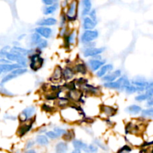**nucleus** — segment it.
<instances>
[{
    "label": "nucleus",
    "instance_id": "obj_1",
    "mask_svg": "<svg viewBox=\"0 0 153 153\" xmlns=\"http://www.w3.org/2000/svg\"><path fill=\"white\" fill-rule=\"evenodd\" d=\"M99 33L96 30H86L81 37V41L83 43H91L98 37Z\"/></svg>",
    "mask_w": 153,
    "mask_h": 153
},
{
    "label": "nucleus",
    "instance_id": "obj_2",
    "mask_svg": "<svg viewBox=\"0 0 153 153\" xmlns=\"http://www.w3.org/2000/svg\"><path fill=\"white\" fill-rule=\"evenodd\" d=\"M31 63H30V67L33 71H37L42 67L43 64V58H41L39 55L35 54L32 55L30 57Z\"/></svg>",
    "mask_w": 153,
    "mask_h": 153
},
{
    "label": "nucleus",
    "instance_id": "obj_3",
    "mask_svg": "<svg viewBox=\"0 0 153 153\" xmlns=\"http://www.w3.org/2000/svg\"><path fill=\"white\" fill-rule=\"evenodd\" d=\"M5 58L10 61H16L17 64H19L21 66L26 65V58L23 55L9 52L7 53Z\"/></svg>",
    "mask_w": 153,
    "mask_h": 153
},
{
    "label": "nucleus",
    "instance_id": "obj_4",
    "mask_svg": "<svg viewBox=\"0 0 153 153\" xmlns=\"http://www.w3.org/2000/svg\"><path fill=\"white\" fill-rule=\"evenodd\" d=\"M34 112H35V108L34 106H30V107L26 108L20 114L19 119L22 122H25V121L28 120L30 117H31L34 115Z\"/></svg>",
    "mask_w": 153,
    "mask_h": 153
},
{
    "label": "nucleus",
    "instance_id": "obj_5",
    "mask_svg": "<svg viewBox=\"0 0 153 153\" xmlns=\"http://www.w3.org/2000/svg\"><path fill=\"white\" fill-rule=\"evenodd\" d=\"M76 13H77V1H73L69 5L67 17L70 20H74L76 19Z\"/></svg>",
    "mask_w": 153,
    "mask_h": 153
},
{
    "label": "nucleus",
    "instance_id": "obj_6",
    "mask_svg": "<svg viewBox=\"0 0 153 153\" xmlns=\"http://www.w3.org/2000/svg\"><path fill=\"white\" fill-rule=\"evenodd\" d=\"M35 31L36 33H37V34H40L42 37H45V38H49L52 34V29L46 26L37 27V28H35Z\"/></svg>",
    "mask_w": 153,
    "mask_h": 153
},
{
    "label": "nucleus",
    "instance_id": "obj_7",
    "mask_svg": "<svg viewBox=\"0 0 153 153\" xmlns=\"http://www.w3.org/2000/svg\"><path fill=\"white\" fill-rule=\"evenodd\" d=\"M105 48H90L86 49L84 52V56L85 57H91V56H97L100 54L102 53L105 50Z\"/></svg>",
    "mask_w": 153,
    "mask_h": 153
},
{
    "label": "nucleus",
    "instance_id": "obj_8",
    "mask_svg": "<svg viewBox=\"0 0 153 153\" xmlns=\"http://www.w3.org/2000/svg\"><path fill=\"white\" fill-rule=\"evenodd\" d=\"M97 23V20L92 19L90 16H86L83 21V28L85 30H92L95 28Z\"/></svg>",
    "mask_w": 153,
    "mask_h": 153
},
{
    "label": "nucleus",
    "instance_id": "obj_9",
    "mask_svg": "<svg viewBox=\"0 0 153 153\" xmlns=\"http://www.w3.org/2000/svg\"><path fill=\"white\" fill-rule=\"evenodd\" d=\"M22 67V66L19 64H0V70L1 73H9L11 72L14 69Z\"/></svg>",
    "mask_w": 153,
    "mask_h": 153
},
{
    "label": "nucleus",
    "instance_id": "obj_10",
    "mask_svg": "<svg viewBox=\"0 0 153 153\" xmlns=\"http://www.w3.org/2000/svg\"><path fill=\"white\" fill-rule=\"evenodd\" d=\"M121 76V71L120 70H115L109 74L105 75V76H103L102 80L105 82H113L115 79L119 78Z\"/></svg>",
    "mask_w": 153,
    "mask_h": 153
},
{
    "label": "nucleus",
    "instance_id": "obj_11",
    "mask_svg": "<svg viewBox=\"0 0 153 153\" xmlns=\"http://www.w3.org/2000/svg\"><path fill=\"white\" fill-rule=\"evenodd\" d=\"M82 15L83 16H86L90 11L91 10V7H92V2L91 0H82Z\"/></svg>",
    "mask_w": 153,
    "mask_h": 153
},
{
    "label": "nucleus",
    "instance_id": "obj_12",
    "mask_svg": "<svg viewBox=\"0 0 153 153\" xmlns=\"http://www.w3.org/2000/svg\"><path fill=\"white\" fill-rule=\"evenodd\" d=\"M104 86L107 88H111V89H120L122 87V78L118 79L117 81L107 82L104 84Z\"/></svg>",
    "mask_w": 153,
    "mask_h": 153
},
{
    "label": "nucleus",
    "instance_id": "obj_13",
    "mask_svg": "<svg viewBox=\"0 0 153 153\" xmlns=\"http://www.w3.org/2000/svg\"><path fill=\"white\" fill-rule=\"evenodd\" d=\"M114 67L112 64H106V65L102 66L101 68L100 69L98 72H97V75L98 77L102 78L105 76V75L107 74L108 72H110L111 70H113Z\"/></svg>",
    "mask_w": 153,
    "mask_h": 153
},
{
    "label": "nucleus",
    "instance_id": "obj_14",
    "mask_svg": "<svg viewBox=\"0 0 153 153\" xmlns=\"http://www.w3.org/2000/svg\"><path fill=\"white\" fill-rule=\"evenodd\" d=\"M104 64V61H102L100 60L92 59L89 61V66L92 71H96V70H99Z\"/></svg>",
    "mask_w": 153,
    "mask_h": 153
},
{
    "label": "nucleus",
    "instance_id": "obj_15",
    "mask_svg": "<svg viewBox=\"0 0 153 153\" xmlns=\"http://www.w3.org/2000/svg\"><path fill=\"white\" fill-rule=\"evenodd\" d=\"M57 23V20L53 17H49L46 19H43L37 22V24L41 26H49V25H54Z\"/></svg>",
    "mask_w": 153,
    "mask_h": 153
},
{
    "label": "nucleus",
    "instance_id": "obj_16",
    "mask_svg": "<svg viewBox=\"0 0 153 153\" xmlns=\"http://www.w3.org/2000/svg\"><path fill=\"white\" fill-rule=\"evenodd\" d=\"M10 52H13V53L19 54V55H23V56H25V55H28L30 53L31 51L28 50V49H25L24 48L18 47V46H13V48H11L10 50Z\"/></svg>",
    "mask_w": 153,
    "mask_h": 153
},
{
    "label": "nucleus",
    "instance_id": "obj_17",
    "mask_svg": "<svg viewBox=\"0 0 153 153\" xmlns=\"http://www.w3.org/2000/svg\"><path fill=\"white\" fill-rule=\"evenodd\" d=\"M68 149V146L64 142H60L55 146V152L56 153H66Z\"/></svg>",
    "mask_w": 153,
    "mask_h": 153
},
{
    "label": "nucleus",
    "instance_id": "obj_18",
    "mask_svg": "<svg viewBox=\"0 0 153 153\" xmlns=\"http://www.w3.org/2000/svg\"><path fill=\"white\" fill-rule=\"evenodd\" d=\"M58 7V2L55 3L53 4H51V5H48L47 7H45L44 10H43V13L45 15H49L52 14L54 12L56 11V10Z\"/></svg>",
    "mask_w": 153,
    "mask_h": 153
},
{
    "label": "nucleus",
    "instance_id": "obj_19",
    "mask_svg": "<svg viewBox=\"0 0 153 153\" xmlns=\"http://www.w3.org/2000/svg\"><path fill=\"white\" fill-rule=\"evenodd\" d=\"M128 114H137L141 111V108L140 106L137 105H133L128 106L126 109Z\"/></svg>",
    "mask_w": 153,
    "mask_h": 153
},
{
    "label": "nucleus",
    "instance_id": "obj_20",
    "mask_svg": "<svg viewBox=\"0 0 153 153\" xmlns=\"http://www.w3.org/2000/svg\"><path fill=\"white\" fill-rule=\"evenodd\" d=\"M61 78H62V69L60 67H58L55 69L51 79L53 82H57V81H59Z\"/></svg>",
    "mask_w": 153,
    "mask_h": 153
},
{
    "label": "nucleus",
    "instance_id": "obj_21",
    "mask_svg": "<svg viewBox=\"0 0 153 153\" xmlns=\"http://www.w3.org/2000/svg\"><path fill=\"white\" fill-rule=\"evenodd\" d=\"M73 75H74V72L70 67H67L64 70H62V77L64 78L66 80H68V79L73 78Z\"/></svg>",
    "mask_w": 153,
    "mask_h": 153
},
{
    "label": "nucleus",
    "instance_id": "obj_22",
    "mask_svg": "<svg viewBox=\"0 0 153 153\" xmlns=\"http://www.w3.org/2000/svg\"><path fill=\"white\" fill-rule=\"evenodd\" d=\"M31 126H32V124H25V125H23L22 126H21L19 129V134L20 137L23 136L24 134H26L28 131H30V129L31 128Z\"/></svg>",
    "mask_w": 153,
    "mask_h": 153
},
{
    "label": "nucleus",
    "instance_id": "obj_23",
    "mask_svg": "<svg viewBox=\"0 0 153 153\" xmlns=\"http://www.w3.org/2000/svg\"><path fill=\"white\" fill-rule=\"evenodd\" d=\"M131 83L134 85V86L137 87H146V85H148L147 82L145 81L144 79H141V78H137V79H134L132 80V82Z\"/></svg>",
    "mask_w": 153,
    "mask_h": 153
},
{
    "label": "nucleus",
    "instance_id": "obj_24",
    "mask_svg": "<svg viewBox=\"0 0 153 153\" xmlns=\"http://www.w3.org/2000/svg\"><path fill=\"white\" fill-rule=\"evenodd\" d=\"M41 40V36L38 34L37 33H34L31 34L30 37V41H31V45H37Z\"/></svg>",
    "mask_w": 153,
    "mask_h": 153
},
{
    "label": "nucleus",
    "instance_id": "obj_25",
    "mask_svg": "<svg viewBox=\"0 0 153 153\" xmlns=\"http://www.w3.org/2000/svg\"><path fill=\"white\" fill-rule=\"evenodd\" d=\"M36 140L39 144L42 145V146H46L49 143V140H48L47 137L45 135H38Z\"/></svg>",
    "mask_w": 153,
    "mask_h": 153
},
{
    "label": "nucleus",
    "instance_id": "obj_26",
    "mask_svg": "<svg viewBox=\"0 0 153 153\" xmlns=\"http://www.w3.org/2000/svg\"><path fill=\"white\" fill-rule=\"evenodd\" d=\"M16 77H18V76H16L15 74H13V73H8V74H7L5 76H4V77L2 78V79H1V84L7 83V82H8L9 81L12 80V79H15V78H16Z\"/></svg>",
    "mask_w": 153,
    "mask_h": 153
},
{
    "label": "nucleus",
    "instance_id": "obj_27",
    "mask_svg": "<svg viewBox=\"0 0 153 153\" xmlns=\"http://www.w3.org/2000/svg\"><path fill=\"white\" fill-rule=\"evenodd\" d=\"M27 72V69L26 68H22V67H19V68L14 69V70H12L10 73H13L16 76H21V75H23L24 73H25Z\"/></svg>",
    "mask_w": 153,
    "mask_h": 153
},
{
    "label": "nucleus",
    "instance_id": "obj_28",
    "mask_svg": "<svg viewBox=\"0 0 153 153\" xmlns=\"http://www.w3.org/2000/svg\"><path fill=\"white\" fill-rule=\"evenodd\" d=\"M73 146H74L75 149H83L84 146H85L86 143H83L82 141L79 140H74L73 142Z\"/></svg>",
    "mask_w": 153,
    "mask_h": 153
},
{
    "label": "nucleus",
    "instance_id": "obj_29",
    "mask_svg": "<svg viewBox=\"0 0 153 153\" xmlns=\"http://www.w3.org/2000/svg\"><path fill=\"white\" fill-rule=\"evenodd\" d=\"M76 70L77 72L79 73H81L82 74H85L87 73V68H86V66L85 64H79L76 67Z\"/></svg>",
    "mask_w": 153,
    "mask_h": 153
},
{
    "label": "nucleus",
    "instance_id": "obj_30",
    "mask_svg": "<svg viewBox=\"0 0 153 153\" xmlns=\"http://www.w3.org/2000/svg\"><path fill=\"white\" fill-rule=\"evenodd\" d=\"M141 115L143 117H152V115H153V109L152 108H149V109L143 110V111H142Z\"/></svg>",
    "mask_w": 153,
    "mask_h": 153
},
{
    "label": "nucleus",
    "instance_id": "obj_31",
    "mask_svg": "<svg viewBox=\"0 0 153 153\" xmlns=\"http://www.w3.org/2000/svg\"><path fill=\"white\" fill-rule=\"evenodd\" d=\"M149 100L147 95L146 94H140V95H138L137 97H135V100L137 102H143L145 101V100Z\"/></svg>",
    "mask_w": 153,
    "mask_h": 153
},
{
    "label": "nucleus",
    "instance_id": "obj_32",
    "mask_svg": "<svg viewBox=\"0 0 153 153\" xmlns=\"http://www.w3.org/2000/svg\"><path fill=\"white\" fill-rule=\"evenodd\" d=\"M104 108H105V113L106 114L109 115V116L113 115V114L115 113V111H116V110H114V109L111 107H108V106H105V107H104Z\"/></svg>",
    "mask_w": 153,
    "mask_h": 153
},
{
    "label": "nucleus",
    "instance_id": "obj_33",
    "mask_svg": "<svg viewBox=\"0 0 153 153\" xmlns=\"http://www.w3.org/2000/svg\"><path fill=\"white\" fill-rule=\"evenodd\" d=\"M130 152H131V148L126 145L123 147L121 148L117 153H129Z\"/></svg>",
    "mask_w": 153,
    "mask_h": 153
},
{
    "label": "nucleus",
    "instance_id": "obj_34",
    "mask_svg": "<svg viewBox=\"0 0 153 153\" xmlns=\"http://www.w3.org/2000/svg\"><path fill=\"white\" fill-rule=\"evenodd\" d=\"M46 136L51 139H55V138H58V137H59V136H58L54 131H50L46 132Z\"/></svg>",
    "mask_w": 153,
    "mask_h": 153
},
{
    "label": "nucleus",
    "instance_id": "obj_35",
    "mask_svg": "<svg viewBox=\"0 0 153 153\" xmlns=\"http://www.w3.org/2000/svg\"><path fill=\"white\" fill-rule=\"evenodd\" d=\"M37 46L39 49H43V48H45L47 46V41L45 40H42L41 39V40H40V41L37 44Z\"/></svg>",
    "mask_w": 153,
    "mask_h": 153
},
{
    "label": "nucleus",
    "instance_id": "obj_36",
    "mask_svg": "<svg viewBox=\"0 0 153 153\" xmlns=\"http://www.w3.org/2000/svg\"><path fill=\"white\" fill-rule=\"evenodd\" d=\"M42 1H43V4H46V6H48L55 4V3H57L58 1V0H42Z\"/></svg>",
    "mask_w": 153,
    "mask_h": 153
},
{
    "label": "nucleus",
    "instance_id": "obj_37",
    "mask_svg": "<svg viewBox=\"0 0 153 153\" xmlns=\"http://www.w3.org/2000/svg\"><path fill=\"white\" fill-rule=\"evenodd\" d=\"M54 131H55V133H56L57 134H58V136H61L62 135V134H64V133H65V130L64 129H61V128H55V129H54Z\"/></svg>",
    "mask_w": 153,
    "mask_h": 153
},
{
    "label": "nucleus",
    "instance_id": "obj_38",
    "mask_svg": "<svg viewBox=\"0 0 153 153\" xmlns=\"http://www.w3.org/2000/svg\"><path fill=\"white\" fill-rule=\"evenodd\" d=\"M88 149H89L90 152L96 153V152H97V151H98V149H97V146H94V145H93V144L89 145V146H88Z\"/></svg>",
    "mask_w": 153,
    "mask_h": 153
},
{
    "label": "nucleus",
    "instance_id": "obj_39",
    "mask_svg": "<svg viewBox=\"0 0 153 153\" xmlns=\"http://www.w3.org/2000/svg\"><path fill=\"white\" fill-rule=\"evenodd\" d=\"M67 41L70 43H73L75 41V33H72L71 34H70V36L67 38Z\"/></svg>",
    "mask_w": 153,
    "mask_h": 153
},
{
    "label": "nucleus",
    "instance_id": "obj_40",
    "mask_svg": "<svg viewBox=\"0 0 153 153\" xmlns=\"http://www.w3.org/2000/svg\"><path fill=\"white\" fill-rule=\"evenodd\" d=\"M94 142H95V143H97V144L98 145V146H100V148H102V149H104V150H107V149H108L107 147H106V146H105V145L102 144V143L100 141H99L98 140H95V141H94Z\"/></svg>",
    "mask_w": 153,
    "mask_h": 153
},
{
    "label": "nucleus",
    "instance_id": "obj_41",
    "mask_svg": "<svg viewBox=\"0 0 153 153\" xmlns=\"http://www.w3.org/2000/svg\"><path fill=\"white\" fill-rule=\"evenodd\" d=\"M34 141H29V142H28V143H27V146H26L27 149H28V148H31V146H32L33 145H34Z\"/></svg>",
    "mask_w": 153,
    "mask_h": 153
},
{
    "label": "nucleus",
    "instance_id": "obj_42",
    "mask_svg": "<svg viewBox=\"0 0 153 153\" xmlns=\"http://www.w3.org/2000/svg\"><path fill=\"white\" fill-rule=\"evenodd\" d=\"M71 153H81V151H80V149H76L74 151H73V152H72Z\"/></svg>",
    "mask_w": 153,
    "mask_h": 153
},
{
    "label": "nucleus",
    "instance_id": "obj_43",
    "mask_svg": "<svg viewBox=\"0 0 153 153\" xmlns=\"http://www.w3.org/2000/svg\"><path fill=\"white\" fill-rule=\"evenodd\" d=\"M25 153H36V152L34 150H33V149H31V150L26 151Z\"/></svg>",
    "mask_w": 153,
    "mask_h": 153
},
{
    "label": "nucleus",
    "instance_id": "obj_44",
    "mask_svg": "<svg viewBox=\"0 0 153 153\" xmlns=\"http://www.w3.org/2000/svg\"><path fill=\"white\" fill-rule=\"evenodd\" d=\"M1 73H1V70H0V75H1Z\"/></svg>",
    "mask_w": 153,
    "mask_h": 153
},
{
    "label": "nucleus",
    "instance_id": "obj_45",
    "mask_svg": "<svg viewBox=\"0 0 153 153\" xmlns=\"http://www.w3.org/2000/svg\"><path fill=\"white\" fill-rule=\"evenodd\" d=\"M16 153H19V152H16Z\"/></svg>",
    "mask_w": 153,
    "mask_h": 153
}]
</instances>
